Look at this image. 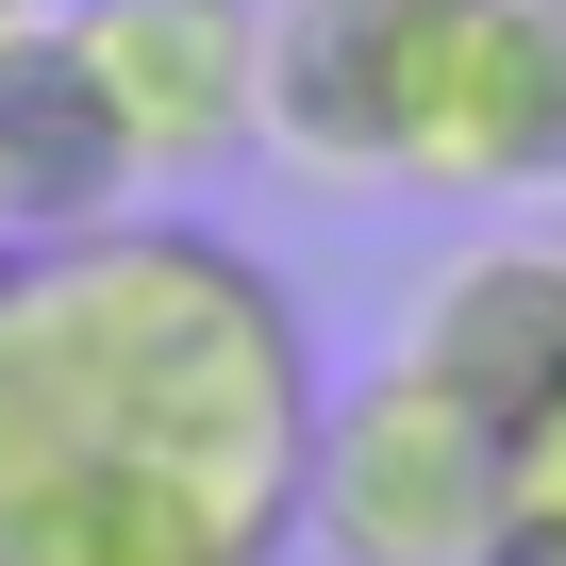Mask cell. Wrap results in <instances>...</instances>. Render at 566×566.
<instances>
[{
  "label": "cell",
  "mask_w": 566,
  "mask_h": 566,
  "mask_svg": "<svg viewBox=\"0 0 566 566\" xmlns=\"http://www.w3.org/2000/svg\"><path fill=\"white\" fill-rule=\"evenodd\" d=\"M301 283L217 217H101L0 266V566H283L317 467Z\"/></svg>",
  "instance_id": "obj_1"
},
{
  "label": "cell",
  "mask_w": 566,
  "mask_h": 566,
  "mask_svg": "<svg viewBox=\"0 0 566 566\" xmlns=\"http://www.w3.org/2000/svg\"><path fill=\"white\" fill-rule=\"evenodd\" d=\"M266 150L317 184L516 200V0H266Z\"/></svg>",
  "instance_id": "obj_2"
},
{
  "label": "cell",
  "mask_w": 566,
  "mask_h": 566,
  "mask_svg": "<svg viewBox=\"0 0 566 566\" xmlns=\"http://www.w3.org/2000/svg\"><path fill=\"white\" fill-rule=\"evenodd\" d=\"M500 450H516V433H500L450 367L384 350L367 384L317 400L301 549H317V566H483V533H500Z\"/></svg>",
  "instance_id": "obj_3"
},
{
  "label": "cell",
  "mask_w": 566,
  "mask_h": 566,
  "mask_svg": "<svg viewBox=\"0 0 566 566\" xmlns=\"http://www.w3.org/2000/svg\"><path fill=\"white\" fill-rule=\"evenodd\" d=\"M51 34L101 84L134 184H217L266 134V0H67Z\"/></svg>",
  "instance_id": "obj_4"
},
{
  "label": "cell",
  "mask_w": 566,
  "mask_h": 566,
  "mask_svg": "<svg viewBox=\"0 0 566 566\" xmlns=\"http://www.w3.org/2000/svg\"><path fill=\"white\" fill-rule=\"evenodd\" d=\"M417 367H450L500 433H516L533 400H566V233H549V217H533V233H467V250L433 266Z\"/></svg>",
  "instance_id": "obj_5"
},
{
  "label": "cell",
  "mask_w": 566,
  "mask_h": 566,
  "mask_svg": "<svg viewBox=\"0 0 566 566\" xmlns=\"http://www.w3.org/2000/svg\"><path fill=\"white\" fill-rule=\"evenodd\" d=\"M134 150L101 117V84L67 67V34H18L0 51V250H67L101 217H134Z\"/></svg>",
  "instance_id": "obj_6"
},
{
  "label": "cell",
  "mask_w": 566,
  "mask_h": 566,
  "mask_svg": "<svg viewBox=\"0 0 566 566\" xmlns=\"http://www.w3.org/2000/svg\"><path fill=\"white\" fill-rule=\"evenodd\" d=\"M483 566H566V400H533V417H516V450H500V533H483Z\"/></svg>",
  "instance_id": "obj_7"
},
{
  "label": "cell",
  "mask_w": 566,
  "mask_h": 566,
  "mask_svg": "<svg viewBox=\"0 0 566 566\" xmlns=\"http://www.w3.org/2000/svg\"><path fill=\"white\" fill-rule=\"evenodd\" d=\"M516 200H566V0H516Z\"/></svg>",
  "instance_id": "obj_8"
},
{
  "label": "cell",
  "mask_w": 566,
  "mask_h": 566,
  "mask_svg": "<svg viewBox=\"0 0 566 566\" xmlns=\"http://www.w3.org/2000/svg\"><path fill=\"white\" fill-rule=\"evenodd\" d=\"M51 18H67V0H0V51H18V34H51Z\"/></svg>",
  "instance_id": "obj_9"
},
{
  "label": "cell",
  "mask_w": 566,
  "mask_h": 566,
  "mask_svg": "<svg viewBox=\"0 0 566 566\" xmlns=\"http://www.w3.org/2000/svg\"><path fill=\"white\" fill-rule=\"evenodd\" d=\"M0 266H18V250H0Z\"/></svg>",
  "instance_id": "obj_10"
}]
</instances>
